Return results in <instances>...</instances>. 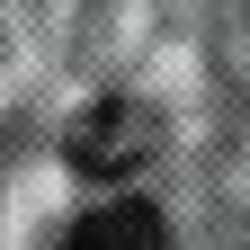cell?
Wrapping results in <instances>:
<instances>
[{"mask_svg": "<svg viewBox=\"0 0 250 250\" xmlns=\"http://www.w3.org/2000/svg\"><path fill=\"white\" fill-rule=\"evenodd\" d=\"M62 250H170V224H161L143 197H116V206H99V214H81Z\"/></svg>", "mask_w": 250, "mask_h": 250, "instance_id": "1", "label": "cell"}, {"mask_svg": "<svg viewBox=\"0 0 250 250\" xmlns=\"http://www.w3.org/2000/svg\"><path fill=\"white\" fill-rule=\"evenodd\" d=\"M143 134H152V116H143V107H107V116H89V125H81L72 161H81V170H125V161H143Z\"/></svg>", "mask_w": 250, "mask_h": 250, "instance_id": "2", "label": "cell"}]
</instances>
